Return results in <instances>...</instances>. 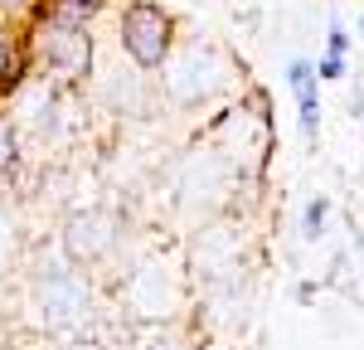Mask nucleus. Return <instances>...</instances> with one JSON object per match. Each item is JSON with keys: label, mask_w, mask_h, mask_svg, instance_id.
<instances>
[{"label": "nucleus", "mask_w": 364, "mask_h": 350, "mask_svg": "<svg viewBox=\"0 0 364 350\" xmlns=\"http://www.w3.org/2000/svg\"><path fill=\"white\" fill-rule=\"evenodd\" d=\"M92 5H97V10H102V5H107V0H92Z\"/></svg>", "instance_id": "412c9836"}, {"label": "nucleus", "mask_w": 364, "mask_h": 350, "mask_svg": "<svg viewBox=\"0 0 364 350\" xmlns=\"http://www.w3.org/2000/svg\"><path fill=\"white\" fill-rule=\"evenodd\" d=\"M326 224H331V200H326V195H311V200H306V214H301V238H306V243H316V238L326 233Z\"/></svg>", "instance_id": "4468645a"}, {"label": "nucleus", "mask_w": 364, "mask_h": 350, "mask_svg": "<svg viewBox=\"0 0 364 350\" xmlns=\"http://www.w3.org/2000/svg\"><path fill=\"white\" fill-rule=\"evenodd\" d=\"M287 88H291V97H296L301 137L316 142V137H321V78H316V63H311V58H291V63H287Z\"/></svg>", "instance_id": "9d476101"}, {"label": "nucleus", "mask_w": 364, "mask_h": 350, "mask_svg": "<svg viewBox=\"0 0 364 350\" xmlns=\"http://www.w3.org/2000/svg\"><path fill=\"white\" fill-rule=\"evenodd\" d=\"M209 146L224 156L238 185L243 180H257L267 156H272V122H267V107L262 102H228L224 112L209 122Z\"/></svg>", "instance_id": "423d86ee"}, {"label": "nucleus", "mask_w": 364, "mask_h": 350, "mask_svg": "<svg viewBox=\"0 0 364 350\" xmlns=\"http://www.w3.org/2000/svg\"><path fill=\"white\" fill-rule=\"evenodd\" d=\"M29 63L49 78L54 88H73L92 73V29H68L54 20H39L25 39Z\"/></svg>", "instance_id": "6e6552de"}, {"label": "nucleus", "mask_w": 364, "mask_h": 350, "mask_svg": "<svg viewBox=\"0 0 364 350\" xmlns=\"http://www.w3.org/2000/svg\"><path fill=\"white\" fill-rule=\"evenodd\" d=\"M141 350H199V341H190L180 326H156L151 336H146V346Z\"/></svg>", "instance_id": "2eb2a0df"}, {"label": "nucleus", "mask_w": 364, "mask_h": 350, "mask_svg": "<svg viewBox=\"0 0 364 350\" xmlns=\"http://www.w3.org/2000/svg\"><path fill=\"white\" fill-rule=\"evenodd\" d=\"M0 350H15V346H10V341H0Z\"/></svg>", "instance_id": "6ab92c4d"}, {"label": "nucleus", "mask_w": 364, "mask_h": 350, "mask_svg": "<svg viewBox=\"0 0 364 350\" xmlns=\"http://www.w3.org/2000/svg\"><path fill=\"white\" fill-rule=\"evenodd\" d=\"M44 20L68 25V29H92L97 5H92V0H49V5H44Z\"/></svg>", "instance_id": "9b49d317"}, {"label": "nucleus", "mask_w": 364, "mask_h": 350, "mask_svg": "<svg viewBox=\"0 0 364 350\" xmlns=\"http://www.w3.org/2000/svg\"><path fill=\"white\" fill-rule=\"evenodd\" d=\"M29 73H34V63H29V49H25V44L5 49V54H0V102H10V92L25 83Z\"/></svg>", "instance_id": "f8f14e48"}, {"label": "nucleus", "mask_w": 364, "mask_h": 350, "mask_svg": "<svg viewBox=\"0 0 364 350\" xmlns=\"http://www.w3.org/2000/svg\"><path fill=\"white\" fill-rule=\"evenodd\" d=\"M190 297H195V287L185 277V258L166 243L127 253L117 267V302H122L127 321L141 331L180 326V317L190 312Z\"/></svg>", "instance_id": "f257e3e1"}, {"label": "nucleus", "mask_w": 364, "mask_h": 350, "mask_svg": "<svg viewBox=\"0 0 364 350\" xmlns=\"http://www.w3.org/2000/svg\"><path fill=\"white\" fill-rule=\"evenodd\" d=\"M185 277L195 292L224 287V282H238L248 272L252 258V233H248V214L243 209H224V214H209L199 219L195 233L185 238Z\"/></svg>", "instance_id": "f03ea898"}, {"label": "nucleus", "mask_w": 364, "mask_h": 350, "mask_svg": "<svg viewBox=\"0 0 364 350\" xmlns=\"http://www.w3.org/2000/svg\"><path fill=\"white\" fill-rule=\"evenodd\" d=\"M20 171V122L10 112H0V180Z\"/></svg>", "instance_id": "ddd939ff"}, {"label": "nucleus", "mask_w": 364, "mask_h": 350, "mask_svg": "<svg viewBox=\"0 0 364 350\" xmlns=\"http://www.w3.org/2000/svg\"><path fill=\"white\" fill-rule=\"evenodd\" d=\"M122 238H127V224L112 209H78V214L63 219V258L92 272L102 262L122 258Z\"/></svg>", "instance_id": "1a4fd4ad"}, {"label": "nucleus", "mask_w": 364, "mask_h": 350, "mask_svg": "<svg viewBox=\"0 0 364 350\" xmlns=\"http://www.w3.org/2000/svg\"><path fill=\"white\" fill-rule=\"evenodd\" d=\"M180 39L175 29V15L156 0H127L122 20H117V44H122V58L136 68V73H156L161 63L170 58Z\"/></svg>", "instance_id": "0eeeda50"}, {"label": "nucleus", "mask_w": 364, "mask_h": 350, "mask_svg": "<svg viewBox=\"0 0 364 350\" xmlns=\"http://www.w3.org/2000/svg\"><path fill=\"white\" fill-rule=\"evenodd\" d=\"M326 54H331V58H345V54H350V29H345V25H331V29H326Z\"/></svg>", "instance_id": "dca6fc26"}, {"label": "nucleus", "mask_w": 364, "mask_h": 350, "mask_svg": "<svg viewBox=\"0 0 364 350\" xmlns=\"http://www.w3.org/2000/svg\"><path fill=\"white\" fill-rule=\"evenodd\" d=\"M170 195H175V209L190 214V219H209V214H224V209H238L243 200V185L224 156L209 142H199L185 151V161L175 166V180H170Z\"/></svg>", "instance_id": "7ed1b4c3"}, {"label": "nucleus", "mask_w": 364, "mask_h": 350, "mask_svg": "<svg viewBox=\"0 0 364 350\" xmlns=\"http://www.w3.org/2000/svg\"><path fill=\"white\" fill-rule=\"evenodd\" d=\"M34 307H39V321H44V331H54V336H87V326H92V307H97V287H92V272L83 267H73L68 258L58 262H44L39 272H34Z\"/></svg>", "instance_id": "20e7f679"}, {"label": "nucleus", "mask_w": 364, "mask_h": 350, "mask_svg": "<svg viewBox=\"0 0 364 350\" xmlns=\"http://www.w3.org/2000/svg\"><path fill=\"white\" fill-rule=\"evenodd\" d=\"M360 39H364V15H360Z\"/></svg>", "instance_id": "aec40b11"}, {"label": "nucleus", "mask_w": 364, "mask_h": 350, "mask_svg": "<svg viewBox=\"0 0 364 350\" xmlns=\"http://www.w3.org/2000/svg\"><path fill=\"white\" fill-rule=\"evenodd\" d=\"M345 68H350V63H345V58H316V78H321V83H336V78H345Z\"/></svg>", "instance_id": "f3484780"}, {"label": "nucleus", "mask_w": 364, "mask_h": 350, "mask_svg": "<svg viewBox=\"0 0 364 350\" xmlns=\"http://www.w3.org/2000/svg\"><path fill=\"white\" fill-rule=\"evenodd\" d=\"M161 73V88H166V97L175 107H195L204 97H219L228 83H233V63L219 44H209V39H199L190 34L185 44L175 39V49L170 58L156 68Z\"/></svg>", "instance_id": "39448f33"}, {"label": "nucleus", "mask_w": 364, "mask_h": 350, "mask_svg": "<svg viewBox=\"0 0 364 350\" xmlns=\"http://www.w3.org/2000/svg\"><path fill=\"white\" fill-rule=\"evenodd\" d=\"M58 350H107L97 336H68V341H58Z\"/></svg>", "instance_id": "a211bd4d"}]
</instances>
